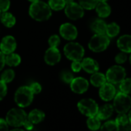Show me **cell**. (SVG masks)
<instances>
[{
    "instance_id": "44dd1931",
    "label": "cell",
    "mask_w": 131,
    "mask_h": 131,
    "mask_svg": "<svg viewBox=\"0 0 131 131\" xmlns=\"http://www.w3.org/2000/svg\"><path fill=\"white\" fill-rule=\"evenodd\" d=\"M0 21H1L2 24L6 28H12L16 23V19L15 16L8 11L3 13L1 18H0Z\"/></svg>"
},
{
    "instance_id": "bcb514c9",
    "label": "cell",
    "mask_w": 131,
    "mask_h": 131,
    "mask_svg": "<svg viewBox=\"0 0 131 131\" xmlns=\"http://www.w3.org/2000/svg\"><path fill=\"white\" fill-rule=\"evenodd\" d=\"M29 2H30L31 3H35V2H37V1H39V0H28Z\"/></svg>"
},
{
    "instance_id": "836d02e7",
    "label": "cell",
    "mask_w": 131,
    "mask_h": 131,
    "mask_svg": "<svg viewBox=\"0 0 131 131\" xmlns=\"http://www.w3.org/2000/svg\"><path fill=\"white\" fill-rule=\"evenodd\" d=\"M127 60V55L126 52H122L118 53L115 57V61L117 64H123Z\"/></svg>"
},
{
    "instance_id": "e575fe53",
    "label": "cell",
    "mask_w": 131,
    "mask_h": 131,
    "mask_svg": "<svg viewBox=\"0 0 131 131\" xmlns=\"http://www.w3.org/2000/svg\"><path fill=\"white\" fill-rule=\"evenodd\" d=\"M10 0H0V13L7 12L10 7Z\"/></svg>"
},
{
    "instance_id": "e0dca14e",
    "label": "cell",
    "mask_w": 131,
    "mask_h": 131,
    "mask_svg": "<svg viewBox=\"0 0 131 131\" xmlns=\"http://www.w3.org/2000/svg\"><path fill=\"white\" fill-rule=\"evenodd\" d=\"M95 9L98 16L101 19L108 17L111 13V8L106 2L105 3L98 2V3L95 7Z\"/></svg>"
},
{
    "instance_id": "7dc6e473",
    "label": "cell",
    "mask_w": 131,
    "mask_h": 131,
    "mask_svg": "<svg viewBox=\"0 0 131 131\" xmlns=\"http://www.w3.org/2000/svg\"><path fill=\"white\" fill-rule=\"evenodd\" d=\"M98 2H102V3H105V2H107V0H98Z\"/></svg>"
},
{
    "instance_id": "f546056e",
    "label": "cell",
    "mask_w": 131,
    "mask_h": 131,
    "mask_svg": "<svg viewBox=\"0 0 131 131\" xmlns=\"http://www.w3.org/2000/svg\"><path fill=\"white\" fill-rule=\"evenodd\" d=\"M79 4L86 10L94 9L96 4L98 3V0H78Z\"/></svg>"
},
{
    "instance_id": "277c9868",
    "label": "cell",
    "mask_w": 131,
    "mask_h": 131,
    "mask_svg": "<svg viewBox=\"0 0 131 131\" xmlns=\"http://www.w3.org/2000/svg\"><path fill=\"white\" fill-rule=\"evenodd\" d=\"M110 38L106 34H94L88 43L89 49L94 52H101L110 45Z\"/></svg>"
},
{
    "instance_id": "3957f363",
    "label": "cell",
    "mask_w": 131,
    "mask_h": 131,
    "mask_svg": "<svg viewBox=\"0 0 131 131\" xmlns=\"http://www.w3.org/2000/svg\"><path fill=\"white\" fill-rule=\"evenodd\" d=\"M33 98L34 94L29 86H23L18 88L14 96L15 102L21 108L29 106L32 103Z\"/></svg>"
},
{
    "instance_id": "8d00e7d4",
    "label": "cell",
    "mask_w": 131,
    "mask_h": 131,
    "mask_svg": "<svg viewBox=\"0 0 131 131\" xmlns=\"http://www.w3.org/2000/svg\"><path fill=\"white\" fill-rule=\"evenodd\" d=\"M29 88L31 89L32 92L33 93V94H38L42 91V86L40 85V83H37V82H33L29 86Z\"/></svg>"
},
{
    "instance_id": "6da1fadb",
    "label": "cell",
    "mask_w": 131,
    "mask_h": 131,
    "mask_svg": "<svg viewBox=\"0 0 131 131\" xmlns=\"http://www.w3.org/2000/svg\"><path fill=\"white\" fill-rule=\"evenodd\" d=\"M29 16L37 22H45L52 16V9L46 3L39 1L32 3L29 8Z\"/></svg>"
},
{
    "instance_id": "7c38bea8",
    "label": "cell",
    "mask_w": 131,
    "mask_h": 131,
    "mask_svg": "<svg viewBox=\"0 0 131 131\" xmlns=\"http://www.w3.org/2000/svg\"><path fill=\"white\" fill-rule=\"evenodd\" d=\"M61 52L58 48L49 47L44 54V61L49 66H55L61 60Z\"/></svg>"
},
{
    "instance_id": "d6986e66",
    "label": "cell",
    "mask_w": 131,
    "mask_h": 131,
    "mask_svg": "<svg viewBox=\"0 0 131 131\" xmlns=\"http://www.w3.org/2000/svg\"><path fill=\"white\" fill-rule=\"evenodd\" d=\"M5 62H6V65H7L9 67H16L21 63L22 59L18 53H16L14 52L5 55Z\"/></svg>"
},
{
    "instance_id": "484cf974",
    "label": "cell",
    "mask_w": 131,
    "mask_h": 131,
    "mask_svg": "<svg viewBox=\"0 0 131 131\" xmlns=\"http://www.w3.org/2000/svg\"><path fill=\"white\" fill-rule=\"evenodd\" d=\"M47 4L52 9V11H61L64 9L66 3L64 0H49Z\"/></svg>"
},
{
    "instance_id": "4dcf8cb0",
    "label": "cell",
    "mask_w": 131,
    "mask_h": 131,
    "mask_svg": "<svg viewBox=\"0 0 131 131\" xmlns=\"http://www.w3.org/2000/svg\"><path fill=\"white\" fill-rule=\"evenodd\" d=\"M60 78L62 80V82H64L65 83H67L70 84L71 83V81L73 80L74 76L72 71L70 70H62L60 73Z\"/></svg>"
},
{
    "instance_id": "c3c4849f",
    "label": "cell",
    "mask_w": 131,
    "mask_h": 131,
    "mask_svg": "<svg viewBox=\"0 0 131 131\" xmlns=\"http://www.w3.org/2000/svg\"><path fill=\"white\" fill-rule=\"evenodd\" d=\"M129 62L131 63V53H130V56H129Z\"/></svg>"
},
{
    "instance_id": "681fc988",
    "label": "cell",
    "mask_w": 131,
    "mask_h": 131,
    "mask_svg": "<svg viewBox=\"0 0 131 131\" xmlns=\"http://www.w3.org/2000/svg\"><path fill=\"white\" fill-rule=\"evenodd\" d=\"M2 14H3V13H0V18H1V16H2Z\"/></svg>"
},
{
    "instance_id": "9c48e42d",
    "label": "cell",
    "mask_w": 131,
    "mask_h": 131,
    "mask_svg": "<svg viewBox=\"0 0 131 131\" xmlns=\"http://www.w3.org/2000/svg\"><path fill=\"white\" fill-rule=\"evenodd\" d=\"M60 37L69 42L74 41L78 36V29L72 23H62L59 29Z\"/></svg>"
},
{
    "instance_id": "ab89813d",
    "label": "cell",
    "mask_w": 131,
    "mask_h": 131,
    "mask_svg": "<svg viewBox=\"0 0 131 131\" xmlns=\"http://www.w3.org/2000/svg\"><path fill=\"white\" fill-rule=\"evenodd\" d=\"M6 66L5 62V54H3L1 51H0V72H1Z\"/></svg>"
},
{
    "instance_id": "4fadbf2b",
    "label": "cell",
    "mask_w": 131,
    "mask_h": 131,
    "mask_svg": "<svg viewBox=\"0 0 131 131\" xmlns=\"http://www.w3.org/2000/svg\"><path fill=\"white\" fill-rule=\"evenodd\" d=\"M72 91L77 94H82L87 91L89 88V82L86 79L78 77H74L70 83Z\"/></svg>"
},
{
    "instance_id": "ffe728a7",
    "label": "cell",
    "mask_w": 131,
    "mask_h": 131,
    "mask_svg": "<svg viewBox=\"0 0 131 131\" xmlns=\"http://www.w3.org/2000/svg\"><path fill=\"white\" fill-rule=\"evenodd\" d=\"M106 26L107 24L103 19H96L92 23L90 27H91L92 31L94 32L95 34H105Z\"/></svg>"
},
{
    "instance_id": "f6af8a7d",
    "label": "cell",
    "mask_w": 131,
    "mask_h": 131,
    "mask_svg": "<svg viewBox=\"0 0 131 131\" xmlns=\"http://www.w3.org/2000/svg\"><path fill=\"white\" fill-rule=\"evenodd\" d=\"M11 131H25L22 129H12Z\"/></svg>"
},
{
    "instance_id": "d6a6232c",
    "label": "cell",
    "mask_w": 131,
    "mask_h": 131,
    "mask_svg": "<svg viewBox=\"0 0 131 131\" xmlns=\"http://www.w3.org/2000/svg\"><path fill=\"white\" fill-rule=\"evenodd\" d=\"M116 123L119 126H123L125 125L127 122H129L128 116L126 113H119V115L116 118Z\"/></svg>"
},
{
    "instance_id": "5bb4252c",
    "label": "cell",
    "mask_w": 131,
    "mask_h": 131,
    "mask_svg": "<svg viewBox=\"0 0 131 131\" xmlns=\"http://www.w3.org/2000/svg\"><path fill=\"white\" fill-rule=\"evenodd\" d=\"M116 93V90L114 85L109 82L105 83L103 86L100 87L99 95L103 101L108 102L112 100L114 98Z\"/></svg>"
},
{
    "instance_id": "52a82bcc",
    "label": "cell",
    "mask_w": 131,
    "mask_h": 131,
    "mask_svg": "<svg viewBox=\"0 0 131 131\" xmlns=\"http://www.w3.org/2000/svg\"><path fill=\"white\" fill-rule=\"evenodd\" d=\"M105 76L107 82L113 85L118 84L126 78V70L119 65L113 66L108 69Z\"/></svg>"
},
{
    "instance_id": "83f0119b",
    "label": "cell",
    "mask_w": 131,
    "mask_h": 131,
    "mask_svg": "<svg viewBox=\"0 0 131 131\" xmlns=\"http://www.w3.org/2000/svg\"><path fill=\"white\" fill-rule=\"evenodd\" d=\"M119 125L114 120H110L100 126V131H119Z\"/></svg>"
},
{
    "instance_id": "8992f818",
    "label": "cell",
    "mask_w": 131,
    "mask_h": 131,
    "mask_svg": "<svg viewBox=\"0 0 131 131\" xmlns=\"http://www.w3.org/2000/svg\"><path fill=\"white\" fill-rule=\"evenodd\" d=\"M113 106L118 113H126L131 108V97L122 92L116 93Z\"/></svg>"
},
{
    "instance_id": "74e56055",
    "label": "cell",
    "mask_w": 131,
    "mask_h": 131,
    "mask_svg": "<svg viewBox=\"0 0 131 131\" xmlns=\"http://www.w3.org/2000/svg\"><path fill=\"white\" fill-rule=\"evenodd\" d=\"M71 70L73 73H79L82 70L81 61H72Z\"/></svg>"
},
{
    "instance_id": "f1b7e54d",
    "label": "cell",
    "mask_w": 131,
    "mask_h": 131,
    "mask_svg": "<svg viewBox=\"0 0 131 131\" xmlns=\"http://www.w3.org/2000/svg\"><path fill=\"white\" fill-rule=\"evenodd\" d=\"M120 92L126 94H131V78H125L119 83Z\"/></svg>"
},
{
    "instance_id": "d4e9b609",
    "label": "cell",
    "mask_w": 131,
    "mask_h": 131,
    "mask_svg": "<svg viewBox=\"0 0 131 131\" xmlns=\"http://www.w3.org/2000/svg\"><path fill=\"white\" fill-rule=\"evenodd\" d=\"M15 76L16 73L13 69H6L2 73L1 77H0V80L3 81L5 83L8 84L14 80Z\"/></svg>"
},
{
    "instance_id": "7bdbcfd3",
    "label": "cell",
    "mask_w": 131,
    "mask_h": 131,
    "mask_svg": "<svg viewBox=\"0 0 131 131\" xmlns=\"http://www.w3.org/2000/svg\"><path fill=\"white\" fill-rule=\"evenodd\" d=\"M64 2L66 3V5H67V4H70V3H72L74 2V0H64Z\"/></svg>"
},
{
    "instance_id": "ac0fdd59",
    "label": "cell",
    "mask_w": 131,
    "mask_h": 131,
    "mask_svg": "<svg viewBox=\"0 0 131 131\" xmlns=\"http://www.w3.org/2000/svg\"><path fill=\"white\" fill-rule=\"evenodd\" d=\"M114 108L113 106V105L111 104H105L103 106H102L100 108H99L98 112L96 113V116L100 119H107L109 117H110L113 113Z\"/></svg>"
},
{
    "instance_id": "60d3db41",
    "label": "cell",
    "mask_w": 131,
    "mask_h": 131,
    "mask_svg": "<svg viewBox=\"0 0 131 131\" xmlns=\"http://www.w3.org/2000/svg\"><path fill=\"white\" fill-rule=\"evenodd\" d=\"M23 126H25V128H26V129H29V130H31V129H32V128H33V123H31L28 119H26V120L25 121Z\"/></svg>"
},
{
    "instance_id": "b9f144b4",
    "label": "cell",
    "mask_w": 131,
    "mask_h": 131,
    "mask_svg": "<svg viewBox=\"0 0 131 131\" xmlns=\"http://www.w3.org/2000/svg\"><path fill=\"white\" fill-rule=\"evenodd\" d=\"M123 131H131V122H127L123 126Z\"/></svg>"
},
{
    "instance_id": "4316f807",
    "label": "cell",
    "mask_w": 131,
    "mask_h": 131,
    "mask_svg": "<svg viewBox=\"0 0 131 131\" xmlns=\"http://www.w3.org/2000/svg\"><path fill=\"white\" fill-rule=\"evenodd\" d=\"M87 126L89 127L90 129L93 131L99 129L101 126L100 119L96 116H90L89 119H87Z\"/></svg>"
},
{
    "instance_id": "5b68a950",
    "label": "cell",
    "mask_w": 131,
    "mask_h": 131,
    "mask_svg": "<svg viewBox=\"0 0 131 131\" xmlns=\"http://www.w3.org/2000/svg\"><path fill=\"white\" fill-rule=\"evenodd\" d=\"M26 119L27 114L23 109L13 108L7 113L6 120L9 125L14 127H19L23 126Z\"/></svg>"
},
{
    "instance_id": "ee69618b",
    "label": "cell",
    "mask_w": 131,
    "mask_h": 131,
    "mask_svg": "<svg viewBox=\"0 0 131 131\" xmlns=\"http://www.w3.org/2000/svg\"><path fill=\"white\" fill-rule=\"evenodd\" d=\"M127 116H128V119H129V122H131V110L129 111V114H128Z\"/></svg>"
},
{
    "instance_id": "f35d334b",
    "label": "cell",
    "mask_w": 131,
    "mask_h": 131,
    "mask_svg": "<svg viewBox=\"0 0 131 131\" xmlns=\"http://www.w3.org/2000/svg\"><path fill=\"white\" fill-rule=\"evenodd\" d=\"M9 124L6 120L0 119V131H9Z\"/></svg>"
},
{
    "instance_id": "603a6c76",
    "label": "cell",
    "mask_w": 131,
    "mask_h": 131,
    "mask_svg": "<svg viewBox=\"0 0 131 131\" xmlns=\"http://www.w3.org/2000/svg\"><path fill=\"white\" fill-rule=\"evenodd\" d=\"M44 118H45V113L38 109H35L32 110L29 113V115H27V119L33 124H37L42 122Z\"/></svg>"
},
{
    "instance_id": "1f68e13d",
    "label": "cell",
    "mask_w": 131,
    "mask_h": 131,
    "mask_svg": "<svg viewBox=\"0 0 131 131\" xmlns=\"http://www.w3.org/2000/svg\"><path fill=\"white\" fill-rule=\"evenodd\" d=\"M60 36L56 35V34H53L52 36H49V39H48V44L49 47H54V48H58V46H59L60 42H61V39H60Z\"/></svg>"
},
{
    "instance_id": "30bf717a",
    "label": "cell",
    "mask_w": 131,
    "mask_h": 131,
    "mask_svg": "<svg viewBox=\"0 0 131 131\" xmlns=\"http://www.w3.org/2000/svg\"><path fill=\"white\" fill-rule=\"evenodd\" d=\"M84 9L78 3H72L66 5L64 12L67 17L71 20H78L83 17Z\"/></svg>"
},
{
    "instance_id": "d590c367",
    "label": "cell",
    "mask_w": 131,
    "mask_h": 131,
    "mask_svg": "<svg viewBox=\"0 0 131 131\" xmlns=\"http://www.w3.org/2000/svg\"><path fill=\"white\" fill-rule=\"evenodd\" d=\"M7 84L0 80V100H3L7 94Z\"/></svg>"
},
{
    "instance_id": "8fae6325",
    "label": "cell",
    "mask_w": 131,
    "mask_h": 131,
    "mask_svg": "<svg viewBox=\"0 0 131 131\" xmlns=\"http://www.w3.org/2000/svg\"><path fill=\"white\" fill-rule=\"evenodd\" d=\"M17 47V42L14 36L7 35L4 36L0 42V51L3 54L7 55L14 52Z\"/></svg>"
},
{
    "instance_id": "7402d4cb",
    "label": "cell",
    "mask_w": 131,
    "mask_h": 131,
    "mask_svg": "<svg viewBox=\"0 0 131 131\" xmlns=\"http://www.w3.org/2000/svg\"><path fill=\"white\" fill-rule=\"evenodd\" d=\"M90 81V83L95 87H100L105 83L107 82L106 76L103 73H100L98 71L94 73H92Z\"/></svg>"
},
{
    "instance_id": "2e32d148",
    "label": "cell",
    "mask_w": 131,
    "mask_h": 131,
    "mask_svg": "<svg viewBox=\"0 0 131 131\" xmlns=\"http://www.w3.org/2000/svg\"><path fill=\"white\" fill-rule=\"evenodd\" d=\"M118 48L126 53H131V35H123L116 42Z\"/></svg>"
},
{
    "instance_id": "cb8c5ba5",
    "label": "cell",
    "mask_w": 131,
    "mask_h": 131,
    "mask_svg": "<svg viewBox=\"0 0 131 131\" xmlns=\"http://www.w3.org/2000/svg\"><path fill=\"white\" fill-rule=\"evenodd\" d=\"M119 30H120V28L117 23H111L106 26V29L105 34L109 38H113L119 33Z\"/></svg>"
},
{
    "instance_id": "ba28073f",
    "label": "cell",
    "mask_w": 131,
    "mask_h": 131,
    "mask_svg": "<svg viewBox=\"0 0 131 131\" xmlns=\"http://www.w3.org/2000/svg\"><path fill=\"white\" fill-rule=\"evenodd\" d=\"M77 107L81 113H83V115L88 117L96 116L99 110L98 104L93 99L81 100L78 103Z\"/></svg>"
},
{
    "instance_id": "7a4b0ae2",
    "label": "cell",
    "mask_w": 131,
    "mask_h": 131,
    "mask_svg": "<svg viewBox=\"0 0 131 131\" xmlns=\"http://www.w3.org/2000/svg\"><path fill=\"white\" fill-rule=\"evenodd\" d=\"M65 56L71 61H81L85 55L83 46L79 42L70 41L63 47Z\"/></svg>"
},
{
    "instance_id": "9a60e30c",
    "label": "cell",
    "mask_w": 131,
    "mask_h": 131,
    "mask_svg": "<svg viewBox=\"0 0 131 131\" xmlns=\"http://www.w3.org/2000/svg\"><path fill=\"white\" fill-rule=\"evenodd\" d=\"M81 65L82 70L90 74L97 72L100 69V66L97 61L90 57H83L81 60Z\"/></svg>"
}]
</instances>
